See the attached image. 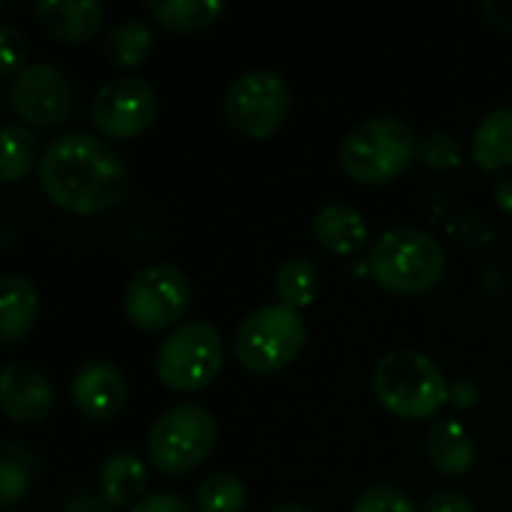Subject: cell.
<instances>
[{"label": "cell", "mask_w": 512, "mask_h": 512, "mask_svg": "<svg viewBox=\"0 0 512 512\" xmlns=\"http://www.w3.org/2000/svg\"><path fill=\"white\" fill-rule=\"evenodd\" d=\"M39 186L42 192L81 216L102 213L114 207L129 174L120 153L90 132H63L39 156Z\"/></svg>", "instance_id": "obj_1"}, {"label": "cell", "mask_w": 512, "mask_h": 512, "mask_svg": "<svg viewBox=\"0 0 512 512\" xmlns=\"http://www.w3.org/2000/svg\"><path fill=\"white\" fill-rule=\"evenodd\" d=\"M369 270L384 291L414 297L441 282L447 270V252L429 231L393 228L372 243Z\"/></svg>", "instance_id": "obj_2"}, {"label": "cell", "mask_w": 512, "mask_h": 512, "mask_svg": "<svg viewBox=\"0 0 512 512\" xmlns=\"http://www.w3.org/2000/svg\"><path fill=\"white\" fill-rule=\"evenodd\" d=\"M375 396L378 402L402 420H429L450 399V381L420 351H390L375 366Z\"/></svg>", "instance_id": "obj_3"}, {"label": "cell", "mask_w": 512, "mask_h": 512, "mask_svg": "<svg viewBox=\"0 0 512 512\" xmlns=\"http://www.w3.org/2000/svg\"><path fill=\"white\" fill-rule=\"evenodd\" d=\"M417 159V138L399 117H369L357 123L339 147V162L348 177L378 186L408 171Z\"/></svg>", "instance_id": "obj_4"}, {"label": "cell", "mask_w": 512, "mask_h": 512, "mask_svg": "<svg viewBox=\"0 0 512 512\" xmlns=\"http://www.w3.org/2000/svg\"><path fill=\"white\" fill-rule=\"evenodd\" d=\"M306 345V321L285 303H267L252 309L234 336V351L243 369L255 375H273L297 360Z\"/></svg>", "instance_id": "obj_5"}, {"label": "cell", "mask_w": 512, "mask_h": 512, "mask_svg": "<svg viewBox=\"0 0 512 512\" xmlns=\"http://www.w3.org/2000/svg\"><path fill=\"white\" fill-rule=\"evenodd\" d=\"M219 438L216 417L201 405L168 408L147 435L150 465L162 474H189L207 462Z\"/></svg>", "instance_id": "obj_6"}, {"label": "cell", "mask_w": 512, "mask_h": 512, "mask_svg": "<svg viewBox=\"0 0 512 512\" xmlns=\"http://www.w3.org/2000/svg\"><path fill=\"white\" fill-rule=\"evenodd\" d=\"M222 336L207 321H186L174 327L156 351V375L165 387L180 393L204 390L222 369Z\"/></svg>", "instance_id": "obj_7"}, {"label": "cell", "mask_w": 512, "mask_h": 512, "mask_svg": "<svg viewBox=\"0 0 512 512\" xmlns=\"http://www.w3.org/2000/svg\"><path fill=\"white\" fill-rule=\"evenodd\" d=\"M291 111V87L273 69H246L225 90V117L228 123L249 135H273Z\"/></svg>", "instance_id": "obj_8"}, {"label": "cell", "mask_w": 512, "mask_h": 512, "mask_svg": "<svg viewBox=\"0 0 512 512\" xmlns=\"http://www.w3.org/2000/svg\"><path fill=\"white\" fill-rule=\"evenodd\" d=\"M189 303H192V285L186 273L165 261L141 267L123 291L126 318L147 333L177 324L186 315Z\"/></svg>", "instance_id": "obj_9"}, {"label": "cell", "mask_w": 512, "mask_h": 512, "mask_svg": "<svg viewBox=\"0 0 512 512\" xmlns=\"http://www.w3.org/2000/svg\"><path fill=\"white\" fill-rule=\"evenodd\" d=\"M6 105L24 126H60L75 108V87L60 66L30 63L9 78Z\"/></svg>", "instance_id": "obj_10"}, {"label": "cell", "mask_w": 512, "mask_h": 512, "mask_svg": "<svg viewBox=\"0 0 512 512\" xmlns=\"http://www.w3.org/2000/svg\"><path fill=\"white\" fill-rule=\"evenodd\" d=\"M159 114V96L150 81L138 75H117L99 87L90 102L96 132L105 138H138Z\"/></svg>", "instance_id": "obj_11"}, {"label": "cell", "mask_w": 512, "mask_h": 512, "mask_svg": "<svg viewBox=\"0 0 512 512\" xmlns=\"http://www.w3.org/2000/svg\"><path fill=\"white\" fill-rule=\"evenodd\" d=\"M126 396V378L111 360H87L72 378V402L87 420H114L123 411Z\"/></svg>", "instance_id": "obj_12"}, {"label": "cell", "mask_w": 512, "mask_h": 512, "mask_svg": "<svg viewBox=\"0 0 512 512\" xmlns=\"http://www.w3.org/2000/svg\"><path fill=\"white\" fill-rule=\"evenodd\" d=\"M0 408L15 423H42L54 411V387L48 375L24 363L6 366L0 378Z\"/></svg>", "instance_id": "obj_13"}, {"label": "cell", "mask_w": 512, "mask_h": 512, "mask_svg": "<svg viewBox=\"0 0 512 512\" xmlns=\"http://www.w3.org/2000/svg\"><path fill=\"white\" fill-rule=\"evenodd\" d=\"M102 3L99 0H39L36 21L42 30L60 42H87L96 36L102 24Z\"/></svg>", "instance_id": "obj_14"}, {"label": "cell", "mask_w": 512, "mask_h": 512, "mask_svg": "<svg viewBox=\"0 0 512 512\" xmlns=\"http://www.w3.org/2000/svg\"><path fill=\"white\" fill-rule=\"evenodd\" d=\"M39 318V291L21 273L0 276V345H18Z\"/></svg>", "instance_id": "obj_15"}, {"label": "cell", "mask_w": 512, "mask_h": 512, "mask_svg": "<svg viewBox=\"0 0 512 512\" xmlns=\"http://www.w3.org/2000/svg\"><path fill=\"white\" fill-rule=\"evenodd\" d=\"M312 234L315 240L336 255H354L366 246L369 240V225L363 219V213L351 204L333 201L324 204L315 219H312Z\"/></svg>", "instance_id": "obj_16"}, {"label": "cell", "mask_w": 512, "mask_h": 512, "mask_svg": "<svg viewBox=\"0 0 512 512\" xmlns=\"http://www.w3.org/2000/svg\"><path fill=\"white\" fill-rule=\"evenodd\" d=\"M426 453H429L432 468L444 477L468 474L477 459V447H474L471 435L456 420H441L432 426V432L426 438Z\"/></svg>", "instance_id": "obj_17"}, {"label": "cell", "mask_w": 512, "mask_h": 512, "mask_svg": "<svg viewBox=\"0 0 512 512\" xmlns=\"http://www.w3.org/2000/svg\"><path fill=\"white\" fill-rule=\"evenodd\" d=\"M147 489V468L135 453H114L99 468V495L108 507H135Z\"/></svg>", "instance_id": "obj_18"}, {"label": "cell", "mask_w": 512, "mask_h": 512, "mask_svg": "<svg viewBox=\"0 0 512 512\" xmlns=\"http://www.w3.org/2000/svg\"><path fill=\"white\" fill-rule=\"evenodd\" d=\"M471 156L483 171H501L512 165V105L489 111L471 141Z\"/></svg>", "instance_id": "obj_19"}, {"label": "cell", "mask_w": 512, "mask_h": 512, "mask_svg": "<svg viewBox=\"0 0 512 512\" xmlns=\"http://www.w3.org/2000/svg\"><path fill=\"white\" fill-rule=\"evenodd\" d=\"M36 483V459L24 444L6 441L0 447V510L12 512Z\"/></svg>", "instance_id": "obj_20"}, {"label": "cell", "mask_w": 512, "mask_h": 512, "mask_svg": "<svg viewBox=\"0 0 512 512\" xmlns=\"http://www.w3.org/2000/svg\"><path fill=\"white\" fill-rule=\"evenodd\" d=\"M147 12L171 33H192L210 27L222 12L225 3L219 0H150Z\"/></svg>", "instance_id": "obj_21"}, {"label": "cell", "mask_w": 512, "mask_h": 512, "mask_svg": "<svg viewBox=\"0 0 512 512\" xmlns=\"http://www.w3.org/2000/svg\"><path fill=\"white\" fill-rule=\"evenodd\" d=\"M150 48H153V30H150V24H144L138 18L114 24L102 45L108 63L117 69H138L150 57Z\"/></svg>", "instance_id": "obj_22"}, {"label": "cell", "mask_w": 512, "mask_h": 512, "mask_svg": "<svg viewBox=\"0 0 512 512\" xmlns=\"http://www.w3.org/2000/svg\"><path fill=\"white\" fill-rule=\"evenodd\" d=\"M321 276L318 267L306 258H288L279 270H276V294L279 303L291 306V309H306L312 306L315 294H318Z\"/></svg>", "instance_id": "obj_23"}, {"label": "cell", "mask_w": 512, "mask_h": 512, "mask_svg": "<svg viewBox=\"0 0 512 512\" xmlns=\"http://www.w3.org/2000/svg\"><path fill=\"white\" fill-rule=\"evenodd\" d=\"M39 141L24 123H6L3 126V162H0V180L12 183L24 177L36 165Z\"/></svg>", "instance_id": "obj_24"}, {"label": "cell", "mask_w": 512, "mask_h": 512, "mask_svg": "<svg viewBox=\"0 0 512 512\" xmlns=\"http://www.w3.org/2000/svg\"><path fill=\"white\" fill-rule=\"evenodd\" d=\"M195 504L201 512H243L246 486L231 471H216L207 480H201L195 492Z\"/></svg>", "instance_id": "obj_25"}, {"label": "cell", "mask_w": 512, "mask_h": 512, "mask_svg": "<svg viewBox=\"0 0 512 512\" xmlns=\"http://www.w3.org/2000/svg\"><path fill=\"white\" fill-rule=\"evenodd\" d=\"M417 159L432 168V171H453L462 165V153H459V141L450 132H426L423 138H417Z\"/></svg>", "instance_id": "obj_26"}, {"label": "cell", "mask_w": 512, "mask_h": 512, "mask_svg": "<svg viewBox=\"0 0 512 512\" xmlns=\"http://www.w3.org/2000/svg\"><path fill=\"white\" fill-rule=\"evenodd\" d=\"M351 512H420L408 492L396 486H369L357 495Z\"/></svg>", "instance_id": "obj_27"}, {"label": "cell", "mask_w": 512, "mask_h": 512, "mask_svg": "<svg viewBox=\"0 0 512 512\" xmlns=\"http://www.w3.org/2000/svg\"><path fill=\"white\" fill-rule=\"evenodd\" d=\"M24 36L12 24H0V54H3V72L18 75L24 69Z\"/></svg>", "instance_id": "obj_28"}, {"label": "cell", "mask_w": 512, "mask_h": 512, "mask_svg": "<svg viewBox=\"0 0 512 512\" xmlns=\"http://www.w3.org/2000/svg\"><path fill=\"white\" fill-rule=\"evenodd\" d=\"M129 512H192V504L183 498V495H177V492H168V489H162V492H150V495H144L135 507Z\"/></svg>", "instance_id": "obj_29"}, {"label": "cell", "mask_w": 512, "mask_h": 512, "mask_svg": "<svg viewBox=\"0 0 512 512\" xmlns=\"http://www.w3.org/2000/svg\"><path fill=\"white\" fill-rule=\"evenodd\" d=\"M480 399H483V393H480V387L474 384V381H468V378H462V381H453L450 384V405L456 408V411H474L477 405H480Z\"/></svg>", "instance_id": "obj_30"}, {"label": "cell", "mask_w": 512, "mask_h": 512, "mask_svg": "<svg viewBox=\"0 0 512 512\" xmlns=\"http://www.w3.org/2000/svg\"><path fill=\"white\" fill-rule=\"evenodd\" d=\"M420 512H474V504L462 492H435Z\"/></svg>", "instance_id": "obj_31"}, {"label": "cell", "mask_w": 512, "mask_h": 512, "mask_svg": "<svg viewBox=\"0 0 512 512\" xmlns=\"http://www.w3.org/2000/svg\"><path fill=\"white\" fill-rule=\"evenodd\" d=\"M486 15L495 27L510 30L512 33V0H486Z\"/></svg>", "instance_id": "obj_32"}, {"label": "cell", "mask_w": 512, "mask_h": 512, "mask_svg": "<svg viewBox=\"0 0 512 512\" xmlns=\"http://www.w3.org/2000/svg\"><path fill=\"white\" fill-rule=\"evenodd\" d=\"M498 201L512 210V180H504V183H498Z\"/></svg>", "instance_id": "obj_33"}, {"label": "cell", "mask_w": 512, "mask_h": 512, "mask_svg": "<svg viewBox=\"0 0 512 512\" xmlns=\"http://www.w3.org/2000/svg\"><path fill=\"white\" fill-rule=\"evenodd\" d=\"M267 512H315V510H309V507H303V504H297V501H285V504L270 507Z\"/></svg>", "instance_id": "obj_34"}]
</instances>
